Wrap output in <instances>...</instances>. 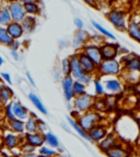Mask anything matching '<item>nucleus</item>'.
<instances>
[{
  "mask_svg": "<svg viewBox=\"0 0 140 157\" xmlns=\"http://www.w3.org/2000/svg\"><path fill=\"white\" fill-rule=\"evenodd\" d=\"M115 134L124 143L132 142L139 135V123L130 115H122L116 122Z\"/></svg>",
  "mask_w": 140,
  "mask_h": 157,
  "instance_id": "f257e3e1",
  "label": "nucleus"
},
{
  "mask_svg": "<svg viewBox=\"0 0 140 157\" xmlns=\"http://www.w3.org/2000/svg\"><path fill=\"white\" fill-rule=\"evenodd\" d=\"M69 60H70V76L72 77L75 80H80L82 81L83 84H86L87 86L90 85L94 78H96L93 75H89V74L84 73V71L82 69V67L80 66L78 59V54L75 53L72 55L69 56Z\"/></svg>",
  "mask_w": 140,
  "mask_h": 157,
  "instance_id": "f03ea898",
  "label": "nucleus"
},
{
  "mask_svg": "<svg viewBox=\"0 0 140 157\" xmlns=\"http://www.w3.org/2000/svg\"><path fill=\"white\" fill-rule=\"evenodd\" d=\"M123 71V66L120 59L102 60L98 66V76L99 77H120Z\"/></svg>",
  "mask_w": 140,
  "mask_h": 157,
  "instance_id": "7ed1b4c3",
  "label": "nucleus"
},
{
  "mask_svg": "<svg viewBox=\"0 0 140 157\" xmlns=\"http://www.w3.org/2000/svg\"><path fill=\"white\" fill-rule=\"evenodd\" d=\"M107 21L114 26L117 31L126 32L128 25V20L129 17L124 10L122 9H112L109 10L106 13Z\"/></svg>",
  "mask_w": 140,
  "mask_h": 157,
  "instance_id": "20e7f679",
  "label": "nucleus"
},
{
  "mask_svg": "<svg viewBox=\"0 0 140 157\" xmlns=\"http://www.w3.org/2000/svg\"><path fill=\"white\" fill-rule=\"evenodd\" d=\"M76 120H77L78 124L84 130V131L88 132L90 128H92L94 125L100 123L102 118H101V115L99 114V112H96V111L91 109V110L87 111V112L81 113Z\"/></svg>",
  "mask_w": 140,
  "mask_h": 157,
  "instance_id": "39448f33",
  "label": "nucleus"
},
{
  "mask_svg": "<svg viewBox=\"0 0 140 157\" xmlns=\"http://www.w3.org/2000/svg\"><path fill=\"white\" fill-rule=\"evenodd\" d=\"M94 98L89 94H81V96H77L73 98L71 101V105H72V110L77 111L78 113H83L92 109L93 105Z\"/></svg>",
  "mask_w": 140,
  "mask_h": 157,
  "instance_id": "423d86ee",
  "label": "nucleus"
},
{
  "mask_svg": "<svg viewBox=\"0 0 140 157\" xmlns=\"http://www.w3.org/2000/svg\"><path fill=\"white\" fill-rule=\"evenodd\" d=\"M103 78V85L105 88V92L109 94H118L124 90V82L122 81L120 77H102Z\"/></svg>",
  "mask_w": 140,
  "mask_h": 157,
  "instance_id": "0eeeda50",
  "label": "nucleus"
},
{
  "mask_svg": "<svg viewBox=\"0 0 140 157\" xmlns=\"http://www.w3.org/2000/svg\"><path fill=\"white\" fill-rule=\"evenodd\" d=\"M123 66V71H140V56L135 53L129 52L120 58Z\"/></svg>",
  "mask_w": 140,
  "mask_h": 157,
  "instance_id": "6e6552de",
  "label": "nucleus"
},
{
  "mask_svg": "<svg viewBox=\"0 0 140 157\" xmlns=\"http://www.w3.org/2000/svg\"><path fill=\"white\" fill-rule=\"evenodd\" d=\"M118 48H120V43L116 42H106L104 41L100 44V51H101V56L103 60L109 59H116L118 57Z\"/></svg>",
  "mask_w": 140,
  "mask_h": 157,
  "instance_id": "1a4fd4ad",
  "label": "nucleus"
},
{
  "mask_svg": "<svg viewBox=\"0 0 140 157\" xmlns=\"http://www.w3.org/2000/svg\"><path fill=\"white\" fill-rule=\"evenodd\" d=\"M24 142H25L24 141V134L20 135V134H17L14 132H11L10 130L3 133V145L6 146V148L10 149V151L19 148L20 145Z\"/></svg>",
  "mask_w": 140,
  "mask_h": 157,
  "instance_id": "9d476101",
  "label": "nucleus"
},
{
  "mask_svg": "<svg viewBox=\"0 0 140 157\" xmlns=\"http://www.w3.org/2000/svg\"><path fill=\"white\" fill-rule=\"evenodd\" d=\"M127 32L128 36L136 42L140 43V14L136 13L129 17L128 20V25H127Z\"/></svg>",
  "mask_w": 140,
  "mask_h": 157,
  "instance_id": "9b49d317",
  "label": "nucleus"
},
{
  "mask_svg": "<svg viewBox=\"0 0 140 157\" xmlns=\"http://www.w3.org/2000/svg\"><path fill=\"white\" fill-rule=\"evenodd\" d=\"M81 51H82L96 66H99L102 60H103L101 56V51H100L99 44H95V43L89 41V42L81 48Z\"/></svg>",
  "mask_w": 140,
  "mask_h": 157,
  "instance_id": "f8f14e48",
  "label": "nucleus"
},
{
  "mask_svg": "<svg viewBox=\"0 0 140 157\" xmlns=\"http://www.w3.org/2000/svg\"><path fill=\"white\" fill-rule=\"evenodd\" d=\"M109 126L104 123H98L96 125H94L92 128H90L88 131V135L90 137V142L92 143H99L101 140H103L105 136L109 134Z\"/></svg>",
  "mask_w": 140,
  "mask_h": 157,
  "instance_id": "ddd939ff",
  "label": "nucleus"
},
{
  "mask_svg": "<svg viewBox=\"0 0 140 157\" xmlns=\"http://www.w3.org/2000/svg\"><path fill=\"white\" fill-rule=\"evenodd\" d=\"M77 54H78V59H79V63H80V66L82 67L84 73L89 74V75H93L95 77H99L98 76V66L82 51H79Z\"/></svg>",
  "mask_w": 140,
  "mask_h": 157,
  "instance_id": "4468645a",
  "label": "nucleus"
},
{
  "mask_svg": "<svg viewBox=\"0 0 140 157\" xmlns=\"http://www.w3.org/2000/svg\"><path fill=\"white\" fill-rule=\"evenodd\" d=\"M60 82H61V90H62V94H64V98H65V100L68 103H71V101L75 98V94H73V90H72L73 78L70 75L62 76V78L60 79Z\"/></svg>",
  "mask_w": 140,
  "mask_h": 157,
  "instance_id": "2eb2a0df",
  "label": "nucleus"
},
{
  "mask_svg": "<svg viewBox=\"0 0 140 157\" xmlns=\"http://www.w3.org/2000/svg\"><path fill=\"white\" fill-rule=\"evenodd\" d=\"M90 41V34L86 31V30H77L75 32L72 36V41H71V45L75 50L81 51L84 45Z\"/></svg>",
  "mask_w": 140,
  "mask_h": 157,
  "instance_id": "dca6fc26",
  "label": "nucleus"
},
{
  "mask_svg": "<svg viewBox=\"0 0 140 157\" xmlns=\"http://www.w3.org/2000/svg\"><path fill=\"white\" fill-rule=\"evenodd\" d=\"M8 9L11 14L12 21L21 22L25 18L26 13H25V11H24L23 5H22L20 1H14V2L8 3Z\"/></svg>",
  "mask_w": 140,
  "mask_h": 157,
  "instance_id": "f3484780",
  "label": "nucleus"
},
{
  "mask_svg": "<svg viewBox=\"0 0 140 157\" xmlns=\"http://www.w3.org/2000/svg\"><path fill=\"white\" fill-rule=\"evenodd\" d=\"M120 142V140L118 139V136L115 134V132H109L103 140L98 143V147L102 153L107 152L109 149H111L112 147H114L116 144H118Z\"/></svg>",
  "mask_w": 140,
  "mask_h": 157,
  "instance_id": "a211bd4d",
  "label": "nucleus"
},
{
  "mask_svg": "<svg viewBox=\"0 0 140 157\" xmlns=\"http://www.w3.org/2000/svg\"><path fill=\"white\" fill-rule=\"evenodd\" d=\"M106 157H129L131 152L127 148L126 143L120 141L118 144H116L114 147H112L107 152L104 153Z\"/></svg>",
  "mask_w": 140,
  "mask_h": 157,
  "instance_id": "6ab92c4d",
  "label": "nucleus"
},
{
  "mask_svg": "<svg viewBox=\"0 0 140 157\" xmlns=\"http://www.w3.org/2000/svg\"><path fill=\"white\" fill-rule=\"evenodd\" d=\"M24 141L28 144L32 145L35 148H39L42 145L45 144L44 142V133L42 132H34V133H25L24 134Z\"/></svg>",
  "mask_w": 140,
  "mask_h": 157,
  "instance_id": "aec40b11",
  "label": "nucleus"
},
{
  "mask_svg": "<svg viewBox=\"0 0 140 157\" xmlns=\"http://www.w3.org/2000/svg\"><path fill=\"white\" fill-rule=\"evenodd\" d=\"M11 105H12V110L14 113V117L17 119L25 121L26 119L30 117V111L28 110V108L24 107L19 100H12L11 101Z\"/></svg>",
  "mask_w": 140,
  "mask_h": 157,
  "instance_id": "412c9836",
  "label": "nucleus"
},
{
  "mask_svg": "<svg viewBox=\"0 0 140 157\" xmlns=\"http://www.w3.org/2000/svg\"><path fill=\"white\" fill-rule=\"evenodd\" d=\"M120 77L124 84H127L129 86H136L140 84V71H123Z\"/></svg>",
  "mask_w": 140,
  "mask_h": 157,
  "instance_id": "4be33fe9",
  "label": "nucleus"
},
{
  "mask_svg": "<svg viewBox=\"0 0 140 157\" xmlns=\"http://www.w3.org/2000/svg\"><path fill=\"white\" fill-rule=\"evenodd\" d=\"M13 97H14V92L10 87L0 82V105L5 107L6 105L10 103Z\"/></svg>",
  "mask_w": 140,
  "mask_h": 157,
  "instance_id": "5701e85b",
  "label": "nucleus"
},
{
  "mask_svg": "<svg viewBox=\"0 0 140 157\" xmlns=\"http://www.w3.org/2000/svg\"><path fill=\"white\" fill-rule=\"evenodd\" d=\"M6 29H7L9 35H10L13 40H20V39H22L24 35V31H23L22 25H21V22L11 21L8 25L6 26Z\"/></svg>",
  "mask_w": 140,
  "mask_h": 157,
  "instance_id": "b1692460",
  "label": "nucleus"
},
{
  "mask_svg": "<svg viewBox=\"0 0 140 157\" xmlns=\"http://www.w3.org/2000/svg\"><path fill=\"white\" fill-rule=\"evenodd\" d=\"M44 142H45V145H47V146L57 149L58 152H64V149L61 148V144H60L59 139L52 131H47L46 133H44Z\"/></svg>",
  "mask_w": 140,
  "mask_h": 157,
  "instance_id": "393cba45",
  "label": "nucleus"
},
{
  "mask_svg": "<svg viewBox=\"0 0 140 157\" xmlns=\"http://www.w3.org/2000/svg\"><path fill=\"white\" fill-rule=\"evenodd\" d=\"M7 126H8V130H10L11 132H14L20 135L25 134V125H24L23 120L14 118L12 120L7 121Z\"/></svg>",
  "mask_w": 140,
  "mask_h": 157,
  "instance_id": "a878e982",
  "label": "nucleus"
},
{
  "mask_svg": "<svg viewBox=\"0 0 140 157\" xmlns=\"http://www.w3.org/2000/svg\"><path fill=\"white\" fill-rule=\"evenodd\" d=\"M28 97H29V100L31 101V103L36 108V110L39 111V113H42V114H44V115L48 114L47 108L44 105L43 101H42L41 98H39L37 94H35L34 92H29V94H28Z\"/></svg>",
  "mask_w": 140,
  "mask_h": 157,
  "instance_id": "bb28decb",
  "label": "nucleus"
},
{
  "mask_svg": "<svg viewBox=\"0 0 140 157\" xmlns=\"http://www.w3.org/2000/svg\"><path fill=\"white\" fill-rule=\"evenodd\" d=\"M67 121H68V125L72 128V130H75V132L80 136L81 139H83L84 141L90 142V137H89V135H88V132L84 131V130L79 125L76 119H73L72 117H70L69 115V117L67 118Z\"/></svg>",
  "mask_w": 140,
  "mask_h": 157,
  "instance_id": "cd10ccee",
  "label": "nucleus"
},
{
  "mask_svg": "<svg viewBox=\"0 0 140 157\" xmlns=\"http://www.w3.org/2000/svg\"><path fill=\"white\" fill-rule=\"evenodd\" d=\"M36 24H37L36 17L28 16V14H26L25 18L21 21V25H22V28H23L24 34L32 33V32L35 30V28H36Z\"/></svg>",
  "mask_w": 140,
  "mask_h": 157,
  "instance_id": "c85d7f7f",
  "label": "nucleus"
},
{
  "mask_svg": "<svg viewBox=\"0 0 140 157\" xmlns=\"http://www.w3.org/2000/svg\"><path fill=\"white\" fill-rule=\"evenodd\" d=\"M24 125H25V133H34L39 131L36 114L34 112H30V117L24 121Z\"/></svg>",
  "mask_w": 140,
  "mask_h": 157,
  "instance_id": "c756f323",
  "label": "nucleus"
},
{
  "mask_svg": "<svg viewBox=\"0 0 140 157\" xmlns=\"http://www.w3.org/2000/svg\"><path fill=\"white\" fill-rule=\"evenodd\" d=\"M91 25L95 30L96 32H99L101 35H103L105 39H109V40H113V41H116V36H115L114 34L112 33L111 31H109L107 29H105L103 25H102L100 22L95 21V20H91Z\"/></svg>",
  "mask_w": 140,
  "mask_h": 157,
  "instance_id": "7c9ffc66",
  "label": "nucleus"
},
{
  "mask_svg": "<svg viewBox=\"0 0 140 157\" xmlns=\"http://www.w3.org/2000/svg\"><path fill=\"white\" fill-rule=\"evenodd\" d=\"M11 21L12 19L9 12L8 3H1L0 5V26H7Z\"/></svg>",
  "mask_w": 140,
  "mask_h": 157,
  "instance_id": "2f4dec72",
  "label": "nucleus"
},
{
  "mask_svg": "<svg viewBox=\"0 0 140 157\" xmlns=\"http://www.w3.org/2000/svg\"><path fill=\"white\" fill-rule=\"evenodd\" d=\"M23 7H24V11H25V13L28 16L37 17L42 12V7L39 5V2L25 3V5H23Z\"/></svg>",
  "mask_w": 140,
  "mask_h": 157,
  "instance_id": "473e14b6",
  "label": "nucleus"
},
{
  "mask_svg": "<svg viewBox=\"0 0 140 157\" xmlns=\"http://www.w3.org/2000/svg\"><path fill=\"white\" fill-rule=\"evenodd\" d=\"M13 42V39L9 35L6 26H0V45L9 47Z\"/></svg>",
  "mask_w": 140,
  "mask_h": 157,
  "instance_id": "72a5a7b5",
  "label": "nucleus"
},
{
  "mask_svg": "<svg viewBox=\"0 0 140 157\" xmlns=\"http://www.w3.org/2000/svg\"><path fill=\"white\" fill-rule=\"evenodd\" d=\"M72 90H73L75 97L84 94H87V85L83 84L82 81H80V80H75V79H73Z\"/></svg>",
  "mask_w": 140,
  "mask_h": 157,
  "instance_id": "f704fd0d",
  "label": "nucleus"
},
{
  "mask_svg": "<svg viewBox=\"0 0 140 157\" xmlns=\"http://www.w3.org/2000/svg\"><path fill=\"white\" fill-rule=\"evenodd\" d=\"M93 87H94V92L96 96H104L105 94V88H104L103 81L101 80V77H96L93 79Z\"/></svg>",
  "mask_w": 140,
  "mask_h": 157,
  "instance_id": "c9c22d12",
  "label": "nucleus"
},
{
  "mask_svg": "<svg viewBox=\"0 0 140 157\" xmlns=\"http://www.w3.org/2000/svg\"><path fill=\"white\" fill-rule=\"evenodd\" d=\"M37 153H39V155H44V156H47V157H54L55 155L58 153V151L44 144L37 148Z\"/></svg>",
  "mask_w": 140,
  "mask_h": 157,
  "instance_id": "e433bc0d",
  "label": "nucleus"
},
{
  "mask_svg": "<svg viewBox=\"0 0 140 157\" xmlns=\"http://www.w3.org/2000/svg\"><path fill=\"white\" fill-rule=\"evenodd\" d=\"M60 73H61L62 76H67L70 74V60L69 56L68 57L62 58L61 62H60Z\"/></svg>",
  "mask_w": 140,
  "mask_h": 157,
  "instance_id": "4c0bfd02",
  "label": "nucleus"
},
{
  "mask_svg": "<svg viewBox=\"0 0 140 157\" xmlns=\"http://www.w3.org/2000/svg\"><path fill=\"white\" fill-rule=\"evenodd\" d=\"M3 113H5V119L7 121L12 120V119L16 118V117H14V113H13V110H12L11 102H10V103H8V105H6L5 107H3Z\"/></svg>",
  "mask_w": 140,
  "mask_h": 157,
  "instance_id": "58836bf2",
  "label": "nucleus"
},
{
  "mask_svg": "<svg viewBox=\"0 0 140 157\" xmlns=\"http://www.w3.org/2000/svg\"><path fill=\"white\" fill-rule=\"evenodd\" d=\"M19 149H20L21 153H31V152H36L37 151V148H35V147L32 146V145L28 144L26 142L22 143V144L20 145V147H19Z\"/></svg>",
  "mask_w": 140,
  "mask_h": 157,
  "instance_id": "ea45409f",
  "label": "nucleus"
},
{
  "mask_svg": "<svg viewBox=\"0 0 140 157\" xmlns=\"http://www.w3.org/2000/svg\"><path fill=\"white\" fill-rule=\"evenodd\" d=\"M104 39H105V37H104L103 35H101L99 32H96V33H94V34H90V41L91 42L95 43V44L100 45L101 43H103Z\"/></svg>",
  "mask_w": 140,
  "mask_h": 157,
  "instance_id": "a19ab883",
  "label": "nucleus"
},
{
  "mask_svg": "<svg viewBox=\"0 0 140 157\" xmlns=\"http://www.w3.org/2000/svg\"><path fill=\"white\" fill-rule=\"evenodd\" d=\"M37 124H39V132H42V133H46L47 131H50L48 128V125L45 123V121H43L42 119L37 118Z\"/></svg>",
  "mask_w": 140,
  "mask_h": 157,
  "instance_id": "79ce46f5",
  "label": "nucleus"
},
{
  "mask_svg": "<svg viewBox=\"0 0 140 157\" xmlns=\"http://www.w3.org/2000/svg\"><path fill=\"white\" fill-rule=\"evenodd\" d=\"M0 77H1V80H2L3 82H7L8 85L13 84L12 78H11V75L9 73H5V71H2V73L0 74Z\"/></svg>",
  "mask_w": 140,
  "mask_h": 157,
  "instance_id": "37998d69",
  "label": "nucleus"
},
{
  "mask_svg": "<svg viewBox=\"0 0 140 157\" xmlns=\"http://www.w3.org/2000/svg\"><path fill=\"white\" fill-rule=\"evenodd\" d=\"M73 24H75V26L77 28V30H83L84 29V22H83V20L81 18H75L73 19Z\"/></svg>",
  "mask_w": 140,
  "mask_h": 157,
  "instance_id": "c03bdc74",
  "label": "nucleus"
},
{
  "mask_svg": "<svg viewBox=\"0 0 140 157\" xmlns=\"http://www.w3.org/2000/svg\"><path fill=\"white\" fill-rule=\"evenodd\" d=\"M21 47V42L19 41V40H13L12 44L10 45V46L8 47L10 51H19Z\"/></svg>",
  "mask_w": 140,
  "mask_h": 157,
  "instance_id": "a18cd8bd",
  "label": "nucleus"
},
{
  "mask_svg": "<svg viewBox=\"0 0 140 157\" xmlns=\"http://www.w3.org/2000/svg\"><path fill=\"white\" fill-rule=\"evenodd\" d=\"M10 55L16 62H19L21 58V55H20V53H19V51H10Z\"/></svg>",
  "mask_w": 140,
  "mask_h": 157,
  "instance_id": "49530a36",
  "label": "nucleus"
},
{
  "mask_svg": "<svg viewBox=\"0 0 140 157\" xmlns=\"http://www.w3.org/2000/svg\"><path fill=\"white\" fill-rule=\"evenodd\" d=\"M25 76H26V78H28V81L30 82V85H31V86H33V87L36 86V84H35V81H34L33 77H32V75H31V73H30V71H26Z\"/></svg>",
  "mask_w": 140,
  "mask_h": 157,
  "instance_id": "de8ad7c7",
  "label": "nucleus"
},
{
  "mask_svg": "<svg viewBox=\"0 0 140 157\" xmlns=\"http://www.w3.org/2000/svg\"><path fill=\"white\" fill-rule=\"evenodd\" d=\"M83 2L87 3L88 6L92 7V8H98V3H96V0H82Z\"/></svg>",
  "mask_w": 140,
  "mask_h": 157,
  "instance_id": "09e8293b",
  "label": "nucleus"
},
{
  "mask_svg": "<svg viewBox=\"0 0 140 157\" xmlns=\"http://www.w3.org/2000/svg\"><path fill=\"white\" fill-rule=\"evenodd\" d=\"M39 153L36 152H31V153H21V156L20 157H37Z\"/></svg>",
  "mask_w": 140,
  "mask_h": 157,
  "instance_id": "8fccbe9b",
  "label": "nucleus"
},
{
  "mask_svg": "<svg viewBox=\"0 0 140 157\" xmlns=\"http://www.w3.org/2000/svg\"><path fill=\"white\" fill-rule=\"evenodd\" d=\"M60 125H61V128H64L65 131H67L68 133H72V132H71V128H70V126H68L66 123H64V122H61V123H60Z\"/></svg>",
  "mask_w": 140,
  "mask_h": 157,
  "instance_id": "3c124183",
  "label": "nucleus"
},
{
  "mask_svg": "<svg viewBox=\"0 0 140 157\" xmlns=\"http://www.w3.org/2000/svg\"><path fill=\"white\" fill-rule=\"evenodd\" d=\"M68 44H69V43H68L67 41H65V40H60L59 44H58V45H59L60 48H64V47H67Z\"/></svg>",
  "mask_w": 140,
  "mask_h": 157,
  "instance_id": "603ef678",
  "label": "nucleus"
},
{
  "mask_svg": "<svg viewBox=\"0 0 140 157\" xmlns=\"http://www.w3.org/2000/svg\"><path fill=\"white\" fill-rule=\"evenodd\" d=\"M22 5H25V3H31V2H39L41 0H19Z\"/></svg>",
  "mask_w": 140,
  "mask_h": 157,
  "instance_id": "864d4df0",
  "label": "nucleus"
},
{
  "mask_svg": "<svg viewBox=\"0 0 140 157\" xmlns=\"http://www.w3.org/2000/svg\"><path fill=\"white\" fill-rule=\"evenodd\" d=\"M54 157H68V156H67V155H66L64 152H58L57 154L55 155Z\"/></svg>",
  "mask_w": 140,
  "mask_h": 157,
  "instance_id": "5fc2aeb1",
  "label": "nucleus"
},
{
  "mask_svg": "<svg viewBox=\"0 0 140 157\" xmlns=\"http://www.w3.org/2000/svg\"><path fill=\"white\" fill-rule=\"evenodd\" d=\"M3 145V133L0 132V147Z\"/></svg>",
  "mask_w": 140,
  "mask_h": 157,
  "instance_id": "6e6d98bb",
  "label": "nucleus"
},
{
  "mask_svg": "<svg viewBox=\"0 0 140 157\" xmlns=\"http://www.w3.org/2000/svg\"><path fill=\"white\" fill-rule=\"evenodd\" d=\"M14 1H19V0H2L3 3H10V2H14Z\"/></svg>",
  "mask_w": 140,
  "mask_h": 157,
  "instance_id": "4d7b16f0",
  "label": "nucleus"
},
{
  "mask_svg": "<svg viewBox=\"0 0 140 157\" xmlns=\"http://www.w3.org/2000/svg\"><path fill=\"white\" fill-rule=\"evenodd\" d=\"M3 64H5V59H3L2 56L0 55V67H1V66H2Z\"/></svg>",
  "mask_w": 140,
  "mask_h": 157,
  "instance_id": "13d9d810",
  "label": "nucleus"
},
{
  "mask_svg": "<svg viewBox=\"0 0 140 157\" xmlns=\"http://www.w3.org/2000/svg\"><path fill=\"white\" fill-rule=\"evenodd\" d=\"M136 120H137V122L138 123L140 124V112H138V115H137V119H136Z\"/></svg>",
  "mask_w": 140,
  "mask_h": 157,
  "instance_id": "bf43d9fd",
  "label": "nucleus"
},
{
  "mask_svg": "<svg viewBox=\"0 0 140 157\" xmlns=\"http://www.w3.org/2000/svg\"><path fill=\"white\" fill-rule=\"evenodd\" d=\"M37 157H47V156H44V155H37Z\"/></svg>",
  "mask_w": 140,
  "mask_h": 157,
  "instance_id": "052dcab7",
  "label": "nucleus"
},
{
  "mask_svg": "<svg viewBox=\"0 0 140 157\" xmlns=\"http://www.w3.org/2000/svg\"><path fill=\"white\" fill-rule=\"evenodd\" d=\"M100 1H101V2H102V1H104V0H96V3H99Z\"/></svg>",
  "mask_w": 140,
  "mask_h": 157,
  "instance_id": "680f3d73",
  "label": "nucleus"
},
{
  "mask_svg": "<svg viewBox=\"0 0 140 157\" xmlns=\"http://www.w3.org/2000/svg\"><path fill=\"white\" fill-rule=\"evenodd\" d=\"M1 3H3V2H2V0H0V5H1Z\"/></svg>",
  "mask_w": 140,
  "mask_h": 157,
  "instance_id": "e2e57ef3",
  "label": "nucleus"
},
{
  "mask_svg": "<svg viewBox=\"0 0 140 157\" xmlns=\"http://www.w3.org/2000/svg\"><path fill=\"white\" fill-rule=\"evenodd\" d=\"M139 14H140V13H139Z\"/></svg>",
  "mask_w": 140,
  "mask_h": 157,
  "instance_id": "0e129e2a",
  "label": "nucleus"
}]
</instances>
